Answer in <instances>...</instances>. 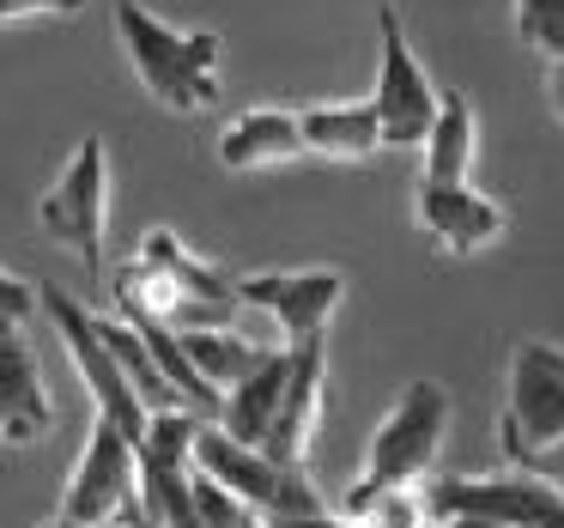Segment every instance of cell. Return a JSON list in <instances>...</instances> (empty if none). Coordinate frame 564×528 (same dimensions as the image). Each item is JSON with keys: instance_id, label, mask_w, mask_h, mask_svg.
Segmentation results:
<instances>
[{"instance_id": "cell-1", "label": "cell", "mask_w": 564, "mask_h": 528, "mask_svg": "<svg viewBox=\"0 0 564 528\" xmlns=\"http://www.w3.org/2000/svg\"><path fill=\"white\" fill-rule=\"evenodd\" d=\"M116 304L122 310H152L176 334L188 328H231L243 292L237 280H225L219 268H207L200 256H188L176 244V231H147L140 256L128 261V273L116 280Z\"/></svg>"}, {"instance_id": "cell-2", "label": "cell", "mask_w": 564, "mask_h": 528, "mask_svg": "<svg viewBox=\"0 0 564 528\" xmlns=\"http://www.w3.org/2000/svg\"><path fill=\"white\" fill-rule=\"evenodd\" d=\"M116 37L140 86L176 116H200L219 104V37L213 31H176L140 0H116Z\"/></svg>"}, {"instance_id": "cell-3", "label": "cell", "mask_w": 564, "mask_h": 528, "mask_svg": "<svg viewBox=\"0 0 564 528\" xmlns=\"http://www.w3.org/2000/svg\"><path fill=\"white\" fill-rule=\"evenodd\" d=\"M443 431H449V389L431 377L406 382L401 401L389 407L377 431H370V450H365V474L352 479V492L340 498V516L370 504L377 492H394V486H419L431 474L443 450Z\"/></svg>"}, {"instance_id": "cell-4", "label": "cell", "mask_w": 564, "mask_h": 528, "mask_svg": "<svg viewBox=\"0 0 564 528\" xmlns=\"http://www.w3.org/2000/svg\"><path fill=\"white\" fill-rule=\"evenodd\" d=\"M195 467H207V474L225 479L243 504H256L261 522H316L322 516V498H316V486H310L304 462H273L261 443L231 438L219 419H200Z\"/></svg>"}, {"instance_id": "cell-5", "label": "cell", "mask_w": 564, "mask_h": 528, "mask_svg": "<svg viewBox=\"0 0 564 528\" xmlns=\"http://www.w3.org/2000/svg\"><path fill=\"white\" fill-rule=\"evenodd\" d=\"M55 522L62 528L147 522V504H140V450L110 413L91 419L86 450H79V467L67 474V492H62Z\"/></svg>"}, {"instance_id": "cell-6", "label": "cell", "mask_w": 564, "mask_h": 528, "mask_svg": "<svg viewBox=\"0 0 564 528\" xmlns=\"http://www.w3.org/2000/svg\"><path fill=\"white\" fill-rule=\"evenodd\" d=\"M425 522H479V528H564V492L552 479L498 474V479H431Z\"/></svg>"}, {"instance_id": "cell-7", "label": "cell", "mask_w": 564, "mask_h": 528, "mask_svg": "<svg viewBox=\"0 0 564 528\" xmlns=\"http://www.w3.org/2000/svg\"><path fill=\"white\" fill-rule=\"evenodd\" d=\"M37 304L50 310V322H55V334H62L67 358H74L79 382H86L91 407H98V413H110L116 425H122L128 438L140 443V431H147L152 407L140 401V389L128 382V370H122V358H116V346L104 341V322L91 316L79 298H67L62 285H37Z\"/></svg>"}, {"instance_id": "cell-8", "label": "cell", "mask_w": 564, "mask_h": 528, "mask_svg": "<svg viewBox=\"0 0 564 528\" xmlns=\"http://www.w3.org/2000/svg\"><path fill=\"white\" fill-rule=\"evenodd\" d=\"M37 225L62 249H74L86 273H104V231H110V152L98 134H86L67 159V171L37 201Z\"/></svg>"}, {"instance_id": "cell-9", "label": "cell", "mask_w": 564, "mask_h": 528, "mask_svg": "<svg viewBox=\"0 0 564 528\" xmlns=\"http://www.w3.org/2000/svg\"><path fill=\"white\" fill-rule=\"evenodd\" d=\"M195 431L200 407H152L147 431H140V504L147 522L159 528H195Z\"/></svg>"}, {"instance_id": "cell-10", "label": "cell", "mask_w": 564, "mask_h": 528, "mask_svg": "<svg viewBox=\"0 0 564 528\" xmlns=\"http://www.w3.org/2000/svg\"><path fill=\"white\" fill-rule=\"evenodd\" d=\"M564 438V346L552 341H516L510 353V401L498 419L503 455H528L540 443Z\"/></svg>"}, {"instance_id": "cell-11", "label": "cell", "mask_w": 564, "mask_h": 528, "mask_svg": "<svg viewBox=\"0 0 564 528\" xmlns=\"http://www.w3.org/2000/svg\"><path fill=\"white\" fill-rule=\"evenodd\" d=\"M382 116V147H419L431 134V116H437V86L431 74L419 67L413 43L401 31V13L382 7L377 13V91H370Z\"/></svg>"}, {"instance_id": "cell-12", "label": "cell", "mask_w": 564, "mask_h": 528, "mask_svg": "<svg viewBox=\"0 0 564 528\" xmlns=\"http://www.w3.org/2000/svg\"><path fill=\"white\" fill-rule=\"evenodd\" d=\"M237 292L285 341H310V334H328V316L340 310L346 280L334 268H297V273H249V280H237Z\"/></svg>"}, {"instance_id": "cell-13", "label": "cell", "mask_w": 564, "mask_h": 528, "mask_svg": "<svg viewBox=\"0 0 564 528\" xmlns=\"http://www.w3.org/2000/svg\"><path fill=\"white\" fill-rule=\"evenodd\" d=\"M413 219L449 256H474V249H491L503 237V207L467 183H431L425 176L413 195Z\"/></svg>"}, {"instance_id": "cell-14", "label": "cell", "mask_w": 564, "mask_h": 528, "mask_svg": "<svg viewBox=\"0 0 564 528\" xmlns=\"http://www.w3.org/2000/svg\"><path fill=\"white\" fill-rule=\"evenodd\" d=\"M55 425V401L19 322H0V443H37Z\"/></svg>"}, {"instance_id": "cell-15", "label": "cell", "mask_w": 564, "mask_h": 528, "mask_svg": "<svg viewBox=\"0 0 564 528\" xmlns=\"http://www.w3.org/2000/svg\"><path fill=\"white\" fill-rule=\"evenodd\" d=\"M292 346V370H285V395H280V413H273V431L261 450L273 462H304L310 438H316V419H322V334L310 341H285Z\"/></svg>"}, {"instance_id": "cell-16", "label": "cell", "mask_w": 564, "mask_h": 528, "mask_svg": "<svg viewBox=\"0 0 564 528\" xmlns=\"http://www.w3.org/2000/svg\"><path fill=\"white\" fill-rule=\"evenodd\" d=\"M285 370H292V346H268L249 377H237L219 401V425L243 443H268L273 413H280V395H285Z\"/></svg>"}, {"instance_id": "cell-17", "label": "cell", "mask_w": 564, "mask_h": 528, "mask_svg": "<svg viewBox=\"0 0 564 528\" xmlns=\"http://www.w3.org/2000/svg\"><path fill=\"white\" fill-rule=\"evenodd\" d=\"M304 159V122L297 110H243L219 134V164L225 171H261V164Z\"/></svg>"}, {"instance_id": "cell-18", "label": "cell", "mask_w": 564, "mask_h": 528, "mask_svg": "<svg viewBox=\"0 0 564 528\" xmlns=\"http://www.w3.org/2000/svg\"><path fill=\"white\" fill-rule=\"evenodd\" d=\"M304 122V152L316 159H370L382 152V116L377 104H316V110H297Z\"/></svg>"}, {"instance_id": "cell-19", "label": "cell", "mask_w": 564, "mask_h": 528, "mask_svg": "<svg viewBox=\"0 0 564 528\" xmlns=\"http://www.w3.org/2000/svg\"><path fill=\"white\" fill-rule=\"evenodd\" d=\"M474 147H479V128H474L467 98L462 91H443L437 116H431V134L419 140V152H425V176L431 183H467V171H474Z\"/></svg>"}, {"instance_id": "cell-20", "label": "cell", "mask_w": 564, "mask_h": 528, "mask_svg": "<svg viewBox=\"0 0 564 528\" xmlns=\"http://www.w3.org/2000/svg\"><path fill=\"white\" fill-rule=\"evenodd\" d=\"M183 346H188V358L200 365V377L219 389V401H225V389H231L237 377H249V370L268 358V346L243 341V334H237V322H231V328H188Z\"/></svg>"}, {"instance_id": "cell-21", "label": "cell", "mask_w": 564, "mask_h": 528, "mask_svg": "<svg viewBox=\"0 0 564 528\" xmlns=\"http://www.w3.org/2000/svg\"><path fill=\"white\" fill-rule=\"evenodd\" d=\"M256 504H243L225 479H213L207 467H195V528H256Z\"/></svg>"}, {"instance_id": "cell-22", "label": "cell", "mask_w": 564, "mask_h": 528, "mask_svg": "<svg viewBox=\"0 0 564 528\" xmlns=\"http://www.w3.org/2000/svg\"><path fill=\"white\" fill-rule=\"evenodd\" d=\"M516 37L534 55H564V0H516Z\"/></svg>"}, {"instance_id": "cell-23", "label": "cell", "mask_w": 564, "mask_h": 528, "mask_svg": "<svg viewBox=\"0 0 564 528\" xmlns=\"http://www.w3.org/2000/svg\"><path fill=\"white\" fill-rule=\"evenodd\" d=\"M510 467H528V474H540V479H552V486L564 492V438H552V443H540V450H528V455H516Z\"/></svg>"}, {"instance_id": "cell-24", "label": "cell", "mask_w": 564, "mask_h": 528, "mask_svg": "<svg viewBox=\"0 0 564 528\" xmlns=\"http://www.w3.org/2000/svg\"><path fill=\"white\" fill-rule=\"evenodd\" d=\"M31 304H37V292H31V280H19V273L0 268V322H25Z\"/></svg>"}, {"instance_id": "cell-25", "label": "cell", "mask_w": 564, "mask_h": 528, "mask_svg": "<svg viewBox=\"0 0 564 528\" xmlns=\"http://www.w3.org/2000/svg\"><path fill=\"white\" fill-rule=\"evenodd\" d=\"M86 0H0V19H31V13H43V19H74Z\"/></svg>"}, {"instance_id": "cell-26", "label": "cell", "mask_w": 564, "mask_h": 528, "mask_svg": "<svg viewBox=\"0 0 564 528\" xmlns=\"http://www.w3.org/2000/svg\"><path fill=\"white\" fill-rule=\"evenodd\" d=\"M546 98H552V116L564 122V55H552V67H546Z\"/></svg>"}]
</instances>
